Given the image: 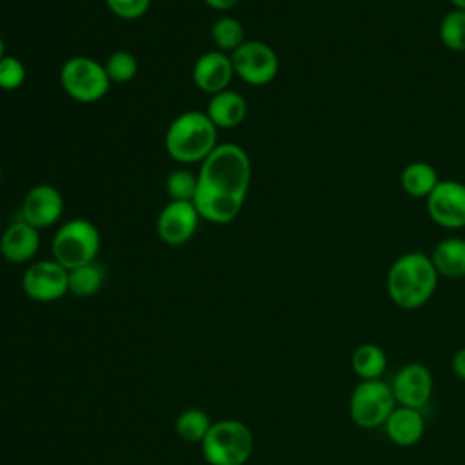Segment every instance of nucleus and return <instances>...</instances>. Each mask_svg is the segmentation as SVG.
I'll list each match as a JSON object with an SVG mask.
<instances>
[{"mask_svg":"<svg viewBox=\"0 0 465 465\" xmlns=\"http://www.w3.org/2000/svg\"><path fill=\"white\" fill-rule=\"evenodd\" d=\"M396 407L391 383L380 380H360L349 398V416L360 429L383 427Z\"/></svg>","mask_w":465,"mask_h":465,"instance_id":"obj_7","label":"nucleus"},{"mask_svg":"<svg viewBox=\"0 0 465 465\" xmlns=\"http://www.w3.org/2000/svg\"><path fill=\"white\" fill-rule=\"evenodd\" d=\"M438 182L440 178L436 169L427 162H411L403 167L400 174V185L403 193L418 200H425L434 191Z\"/></svg>","mask_w":465,"mask_h":465,"instance_id":"obj_19","label":"nucleus"},{"mask_svg":"<svg viewBox=\"0 0 465 465\" xmlns=\"http://www.w3.org/2000/svg\"><path fill=\"white\" fill-rule=\"evenodd\" d=\"M211 425H213V421L207 416V412H203L198 407H189L178 414L174 429H176V434L183 441L202 443V440L209 432Z\"/></svg>","mask_w":465,"mask_h":465,"instance_id":"obj_23","label":"nucleus"},{"mask_svg":"<svg viewBox=\"0 0 465 465\" xmlns=\"http://www.w3.org/2000/svg\"><path fill=\"white\" fill-rule=\"evenodd\" d=\"M100 231L85 218H71L64 222L51 242L53 260H56L67 271L80 265L96 262L100 251Z\"/></svg>","mask_w":465,"mask_h":465,"instance_id":"obj_5","label":"nucleus"},{"mask_svg":"<svg viewBox=\"0 0 465 465\" xmlns=\"http://www.w3.org/2000/svg\"><path fill=\"white\" fill-rule=\"evenodd\" d=\"M438 35L441 44L454 53L465 51V11L450 9L440 22Z\"/></svg>","mask_w":465,"mask_h":465,"instance_id":"obj_24","label":"nucleus"},{"mask_svg":"<svg viewBox=\"0 0 465 465\" xmlns=\"http://www.w3.org/2000/svg\"><path fill=\"white\" fill-rule=\"evenodd\" d=\"M240 0H203V4L214 11H229L232 9Z\"/></svg>","mask_w":465,"mask_h":465,"instance_id":"obj_30","label":"nucleus"},{"mask_svg":"<svg viewBox=\"0 0 465 465\" xmlns=\"http://www.w3.org/2000/svg\"><path fill=\"white\" fill-rule=\"evenodd\" d=\"M387 438L398 447L416 445L425 432V420L420 409L396 405L383 423Z\"/></svg>","mask_w":465,"mask_h":465,"instance_id":"obj_16","label":"nucleus"},{"mask_svg":"<svg viewBox=\"0 0 465 465\" xmlns=\"http://www.w3.org/2000/svg\"><path fill=\"white\" fill-rule=\"evenodd\" d=\"M200 220L202 216L193 202L169 200L156 218L158 238L173 247L183 245L196 234Z\"/></svg>","mask_w":465,"mask_h":465,"instance_id":"obj_11","label":"nucleus"},{"mask_svg":"<svg viewBox=\"0 0 465 465\" xmlns=\"http://www.w3.org/2000/svg\"><path fill=\"white\" fill-rule=\"evenodd\" d=\"M25 65L20 58L13 54H4L0 58V89L16 91L25 82Z\"/></svg>","mask_w":465,"mask_h":465,"instance_id":"obj_27","label":"nucleus"},{"mask_svg":"<svg viewBox=\"0 0 465 465\" xmlns=\"http://www.w3.org/2000/svg\"><path fill=\"white\" fill-rule=\"evenodd\" d=\"M105 5L122 20H138L149 11L151 0H105Z\"/></svg>","mask_w":465,"mask_h":465,"instance_id":"obj_28","label":"nucleus"},{"mask_svg":"<svg viewBox=\"0 0 465 465\" xmlns=\"http://www.w3.org/2000/svg\"><path fill=\"white\" fill-rule=\"evenodd\" d=\"M396 405L401 407H412V409H423L434 389V380L427 365L411 361L405 363L392 378L391 383Z\"/></svg>","mask_w":465,"mask_h":465,"instance_id":"obj_12","label":"nucleus"},{"mask_svg":"<svg viewBox=\"0 0 465 465\" xmlns=\"http://www.w3.org/2000/svg\"><path fill=\"white\" fill-rule=\"evenodd\" d=\"M351 367L360 380H380L387 369V354L376 343H361L351 356Z\"/></svg>","mask_w":465,"mask_h":465,"instance_id":"obj_20","label":"nucleus"},{"mask_svg":"<svg viewBox=\"0 0 465 465\" xmlns=\"http://www.w3.org/2000/svg\"><path fill=\"white\" fill-rule=\"evenodd\" d=\"M211 38L218 51L231 54L245 42V29L242 22L231 15L220 16L211 27Z\"/></svg>","mask_w":465,"mask_h":465,"instance_id":"obj_22","label":"nucleus"},{"mask_svg":"<svg viewBox=\"0 0 465 465\" xmlns=\"http://www.w3.org/2000/svg\"><path fill=\"white\" fill-rule=\"evenodd\" d=\"M58 80L65 94L80 104L102 100L111 87L104 64L91 56H71L65 60L60 67Z\"/></svg>","mask_w":465,"mask_h":465,"instance_id":"obj_6","label":"nucleus"},{"mask_svg":"<svg viewBox=\"0 0 465 465\" xmlns=\"http://www.w3.org/2000/svg\"><path fill=\"white\" fill-rule=\"evenodd\" d=\"M440 274L430 256L420 251H409L398 256L385 278V289L394 305L405 311L423 307L436 292Z\"/></svg>","mask_w":465,"mask_h":465,"instance_id":"obj_2","label":"nucleus"},{"mask_svg":"<svg viewBox=\"0 0 465 465\" xmlns=\"http://www.w3.org/2000/svg\"><path fill=\"white\" fill-rule=\"evenodd\" d=\"M209 465H243L254 450V436L240 420L213 421L200 443Z\"/></svg>","mask_w":465,"mask_h":465,"instance_id":"obj_4","label":"nucleus"},{"mask_svg":"<svg viewBox=\"0 0 465 465\" xmlns=\"http://www.w3.org/2000/svg\"><path fill=\"white\" fill-rule=\"evenodd\" d=\"M5 54V44H4V38H2V35H0V58Z\"/></svg>","mask_w":465,"mask_h":465,"instance_id":"obj_32","label":"nucleus"},{"mask_svg":"<svg viewBox=\"0 0 465 465\" xmlns=\"http://www.w3.org/2000/svg\"><path fill=\"white\" fill-rule=\"evenodd\" d=\"M234 76L252 87H263L271 84L280 69L276 51L262 40H245L231 54Z\"/></svg>","mask_w":465,"mask_h":465,"instance_id":"obj_8","label":"nucleus"},{"mask_svg":"<svg viewBox=\"0 0 465 465\" xmlns=\"http://www.w3.org/2000/svg\"><path fill=\"white\" fill-rule=\"evenodd\" d=\"M105 282V271L98 262H91L69 271V292L78 298L94 296Z\"/></svg>","mask_w":465,"mask_h":465,"instance_id":"obj_21","label":"nucleus"},{"mask_svg":"<svg viewBox=\"0 0 465 465\" xmlns=\"http://www.w3.org/2000/svg\"><path fill=\"white\" fill-rule=\"evenodd\" d=\"M163 145L178 163H202L218 145V127L205 111H185L169 124Z\"/></svg>","mask_w":465,"mask_h":465,"instance_id":"obj_3","label":"nucleus"},{"mask_svg":"<svg viewBox=\"0 0 465 465\" xmlns=\"http://www.w3.org/2000/svg\"><path fill=\"white\" fill-rule=\"evenodd\" d=\"M450 4H452V7L454 9H461V11H465V0H449Z\"/></svg>","mask_w":465,"mask_h":465,"instance_id":"obj_31","label":"nucleus"},{"mask_svg":"<svg viewBox=\"0 0 465 465\" xmlns=\"http://www.w3.org/2000/svg\"><path fill=\"white\" fill-rule=\"evenodd\" d=\"M429 218L450 231L465 227V183L458 180H440L425 198Z\"/></svg>","mask_w":465,"mask_h":465,"instance_id":"obj_10","label":"nucleus"},{"mask_svg":"<svg viewBox=\"0 0 465 465\" xmlns=\"http://www.w3.org/2000/svg\"><path fill=\"white\" fill-rule=\"evenodd\" d=\"M191 74H193L194 85L200 91L213 96L216 93L229 89L234 76V69H232L231 56L227 53L214 49V51L202 53L194 60Z\"/></svg>","mask_w":465,"mask_h":465,"instance_id":"obj_14","label":"nucleus"},{"mask_svg":"<svg viewBox=\"0 0 465 465\" xmlns=\"http://www.w3.org/2000/svg\"><path fill=\"white\" fill-rule=\"evenodd\" d=\"M40 249V231L22 218L11 222L0 236V254L11 263H25Z\"/></svg>","mask_w":465,"mask_h":465,"instance_id":"obj_15","label":"nucleus"},{"mask_svg":"<svg viewBox=\"0 0 465 465\" xmlns=\"http://www.w3.org/2000/svg\"><path fill=\"white\" fill-rule=\"evenodd\" d=\"M450 365H452V372H454L461 381H465V347H461V349H458V351L454 352Z\"/></svg>","mask_w":465,"mask_h":465,"instance_id":"obj_29","label":"nucleus"},{"mask_svg":"<svg viewBox=\"0 0 465 465\" xmlns=\"http://www.w3.org/2000/svg\"><path fill=\"white\" fill-rule=\"evenodd\" d=\"M196 173H193L191 169L180 167L174 169L167 174L165 178V193L169 196V200H178V202H193L194 194H196Z\"/></svg>","mask_w":465,"mask_h":465,"instance_id":"obj_26","label":"nucleus"},{"mask_svg":"<svg viewBox=\"0 0 465 465\" xmlns=\"http://www.w3.org/2000/svg\"><path fill=\"white\" fill-rule=\"evenodd\" d=\"M64 214V196L51 183H36L33 185L22 202L20 218L29 225L40 229H47L56 225Z\"/></svg>","mask_w":465,"mask_h":465,"instance_id":"obj_13","label":"nucleus"},{"mask_svg":"<svg viewBox=\"0 0 465 465\" xmlns=\"http://www.w3.org/2000/svg\"><path fill=\"white\" fill-rule=\"evenodd\" d=\"M252 167L249 154L236 143H218L200 163L193 203L211 223L232 222L247 198Z\"/></svg>","mask_w":465,"mask_h":465,"instance_id":"obj_1","label":"nucleus"},{"mask_svg":"<svg viewBox=\"0 0 465 465\" xmlns=\"http://www.w3.org/2000/svg\"><path fill=\"white\" fill-rule=\"evenodd\" d=\"M205 114L218 129H234L245 120L247 102L240 93L225 89L209 98Z\"/></svg>","mask_w":465,"mask_h":465,"instance_id":"obj_17","label":"nucleus"},{"mask_svg":"<svg viewBox=\"0 0 465 465\" xmlns=\"http://www.w3.org/2000/svg\"><path fill=\"white\" fill-rule=\"evenodd\" d=\"M104 67L111 84H127L138 73V60L133 53L118 49L107 56Z\"/></svg>","mask_w":465,"mask_h":465,"instance_id":"obj_25","label":"nucleus"},{"mask_svg":"<svg viewBox=\"0 0 465 465\" xmlns=\"http://www.w3.org/2000/svg\"><path fill=\"white\" fill-rule=\"evenodd\" d=\"M430 260L440 276L450 280L465 278V238H443L434 245Z\"/></svg>","mask_w":465,"mask_h":465,"instance_id":"obj_18","label":"nucleus"},{"mask_svg":"<svg viewBox=\"0 0 465 465\" xmlns=\"http://www.w3.org/2000/svg\"><path fill=\"white\" fill-rule=\"evenodd\" d=\"M22 289L35 302H56L69 292V271L56 260L33 262L22 276Z\"/></svg>","mask_w":465,"mask_h":465,"instance_id":"obj_9","label":"nucleus"},{"mask_svg":"<svg viewBox=\"0 0 465 465\" xmlns=\"http://www.w3.org/2000/svg\"><path fill=\"white\" fill-rule=\"evenodd\" d=\"M0 182H2V165H0Z\"/></svg>","mask_w":465,"mask_h":465,"instance_id":"obj_33","label":"nucleus"}]
</instances>
